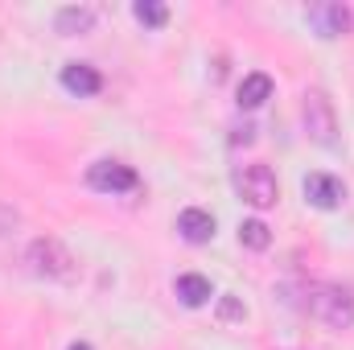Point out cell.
I'll return each mask as SVG.
<instances>
[{
	"mask_svg": "<svg viewBox=\"0 0 354 350\" xmlns=\"http://www.w3.org/2000/svg\"><path fill=\"white\" fill-rule=\"evenodd\" d=\"M29 264H33L37 276H50V280H71L75 276V256L58 239H50V235L29 243Z\"/></svg>",
	"mask_w": 354,
	"mask_h": 350,
	"instance_id": "1",
	"label": "cell"
},
{
	"mask_svg": "<svg viewBox=\"0 0 354 350\" xmlns=\"http://www.w3.org/2000/svg\"><path fill=\"white\" fill-rule=\"evenodd\" d=\"M301 116H305V132L317 140V145H334V132H338V116H334V103L326 99V91H305V103H301Z\"/></svg>",
	"mask_w": 354,
	"mask_h": 350,
	"instance_id": "2",
	"label": "cell"
},
{
	"mask_svg": "<svg viewBox=\"0 0 354 350\" xmlns=\"http://www.w3.org/2000/svg\"><path fill=\"white\" fill-rule=\"evenodd\" d=\"M309 309L334 330H351L354 326V297L342 293V288H313L309 293Z\"/></svg>",
	"mask_w": 354,
	"mask_h": 350,
	"instance_id": "3",
	"label": "cell"
},
{
	"mask_svg": "<svg viewBox=\"0 0 354 350\" xmlns=\"http://www.w3.org/2000/svg\"><path fill=\"white\" fill-rule=\"evenodd\" d=\"M239 194H243V202H252L256 210L276 206V198H280L276 174H272L268 165H248V169L239 174Z\"/></svg>",
	"mask_w": 354,
	"mask_h": 350,
	"instance_id": "4",
	"label": "cell"
},
{
	"mask_svg": "<svg viewBox=\"0 0 354 350\" xmlns=\"http://www.w3.org/2000/svg\"><path fill=\"white\" fill-rule=\"evenodd\" d=\"M87 181L95 190H103V194H128V190H136L140 185V177L132 165H124V161H95L91 165Z\"/></svg>",
	"mask_w": 354,
	"mask_h": 350,
	"instance_id": "5",
	"label": "cell"
},
{
	"mask_svg": "<svg viewBox=\"0 0 354 350\" xmlns=\"http://www.w3.org/2000/svg\"><path fill=\"white\" fill-rule=\"evenodd\" d=\"M309 25L322 33V37H342L354 29V12L346 4H313L309 8Z\"/></svg>",
	"mask_w": 354,
	"mask_h": 350,
	"instance_id": "6",
	"label": "cell"
},
{
	"mask_svg": "<svg viewBox=\"0 0 354 350\" xmlns=\"http://www.w3.org/2000/svg\"><path fill=\"white\" fill-rule=\"evenodd\" d=\"M305 198H309L317 210H334V206H342L346 185H342L334 174H309L305 177Z\"/></svg>",
	"mask_w": 354,
	"mask_h": 350,
	"instance_id": "7",
	"label": "cell"
},
{
	"mask_svg": "<svg viewBox=\"0 0 354 350\" xmlns=\"http://www.w3.org/2000/svg\"><path fill=\"white\" fill-rule=\"evenodd\" d=\"M177 231H181L185 243H210V239H214V214L189 206V210L177 214Z\"/></svg>",
	"mask_w": 354,
	"mask_h": 350,
	"instance_id": "8",
	"label": "cell"
},
{
	"mask_svg": "<svg viewBox=\"0 0 354 350\" xmlns=\"http://www.w3.org/2000/svg\"><path fill=\"white\" fill-rule=\"evenodd\" d=\"M62 87L71 91V95H79V99H87V95H99L103 79H99V71L87 66V62H66L62 66Z\"/></svg>",
	"mask_w": 354,
	"mask_h": 350,
	"instance_id": "9",
	"label": "cell"
},
{
	"mask_svg": "<svg viewBox=\"0 0 354 350\" xmlns=\"http://www.w3.org/2000/svg\"><path fill=\"white\" fill-rule=\"evenodd\" d=\"M174 293H177V301H181V305H189V309H198V305H206V301L214 297L210 280H206V276H198V272H181V276H177V284H174Z\"/></svg>",
	"mask_w": 354,
	"mask_h": 350,
	"instance_id": "10",
	"label": "cell"
},
{
	"mask_svg": "<svg viewBox=\"0 0 354 350\" xmlns=\"http://www.w3.org/2000/svg\"><path fill=\"white\" fill-rule=\"evenodd\" d=\"M268 95H272V79H268L264 71L243 75V83H239V107H260Z\"/></svg>",
	"mask_w": 354,
	"mask_h": 350,
	"instance_id": "11",
	"label": "cell"
},
{
	"mask_svg": "<svg viewBox=\"0 0 354 350\" xmlns=\"http://www.w3.org/2000/svg\"><path fill=\"white\" fill-rule=\"evenodd\" d=\"M91 25H95V12L91 8H79V4L58 8V33H87Z\"/></svg>",
	"mask_w": 354,
	"mask_h": 350,
	"instance_id": "12",
	"label": "cell"
},
{
	"mask_svg": "<svg viewBox=\"0 0 354 350\" xmlns=\"http://www.w3.org/2000/svg\"><path fill=\"white\" fill-rule=\"evenodd\" d=\"M239 243H243V248H252V252H264L268 243H272V231H268V223H260V219H248V223H239Z\"/></svg>",
	"mask_w": 354,
	"mask_h": 350,
	"instance_id": "13",
	"label": "cell"
},
{
	"mask_svg": "<svg viewBox=\"0 0 354 350\" xmlns=\"http://www.w3.org/2000/svg\"><path fill=\"white\" fill-rule=\"evenodd\" d=\"M132 12H136V21H145V25H153V29L169 21V8H165L161 0H136V4H132Z\"/></svg>",
	"mask_w": 354,
	"mask_h": 350,
	"instance_id": "14",
	"label": "cell"
},
{
	"mask_svg": "<svg viewBox=\"0 0 354 350\" xmlns=\"http://www.w3.org/2000/svg\"><path fill=\"white\" fill-rule=\"evenodd\" d=\"M223 317H243V309H239V301H223Z\"/></svg>",
	"mask_w": 354,
	"mask_h": 350,
	"instance_id": "15",
	"label": "cell"
},
{
	"mask_svg": "<svg viewBox=\"0 0 354 350\" xmlns=\"http://www.w3.org/2000/svg\"><path fill=\"white\" fill-rule=\"evenodd\" d=\"M66 350H91V347H87V342H71Z\"/></svg>",
	"mask_w": 354,
	"mask_h": 350,
	"instance_id": "16",
	"label": "cell"
}]
</instances>
